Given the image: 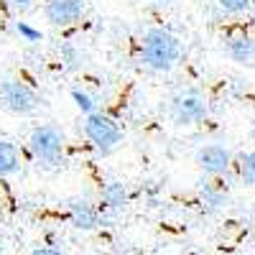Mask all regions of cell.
I'll return each mask as SVG.
<instances>
[{
    "instance_id": "17",
    "label": "cell",
    "mask_w": 255,
    "mask_h": 255,
    "mask_svg": "<svg viewBox=\"0 0 255 255\" xmlns=\"http://www.w3.org/2000/svg\"><path fill=\"white\" fill-rule=\"evenodd\" d=\"M31 255H61V253H59L56 248H36Z\"/></svg>"
},
{
    "instance_id": "8",
    "label": "cell",
    "mask_w": 255,
    "mask_h": 255,
    "mask_svg": "<svg viewBox=\"0 0 255 255\" xmlns=\"http://www.w3.org/2000/svg\"><path fill=\"white\" fill-rule=\"evenodd\" d=\"M69 215H72V225L79 227V230H95L100 225L97 209L90 202H84V199H74L69 204Z\"/></svg>"
},
{
    "instance_id": "19",
    "label": "cell",
    "mask_w": 255,
    "mask_h": 255,
    "mask_svg": "<svg viewBox=\"0 0 255 255\" xmlns=\"http://www.w3.org/2000/svg\"><path fill=\"white\" fill-rule=\"evenodd\" d=\"M0 212H3V209H0Z\"/></svg>"
},
{
    "instance_id": "16",
    "label": "cell",
    "mask_w": 255,
    "mask_h": 255,
    "mask_svg": "<svg viewBox=\"0 0 255 255\" xmlns=\"http://www.w3.org/2000/svg\"><path fill=\"white\" fill-rule=\"evenodd\" d=\"M15 31H18L20 36H23L26 41H31V44H33V41H38V38H41V33H38L36 28H31L28 23H23V20H18V23H15Z\"/></svg>"
},
{
    "instance_id": "15",
    "label": "cell",
    "mask_w": 255,
    "mask_h": 255,
    "mask_svg": "<svg viewBox=\"0 0 255 255\" xmlns=\"http://www.w3.org/2000/svg\"><path fill=\"white\" fill-rule=\"evenodd\" d=\"M250 3H253V0H217V5H220L225 13H230V15H238V13L248 10Z\"/></svg>"
},
{
    "instance_id": "3",
    "label": "cell",
    "mask_w": 255,
    "mask_h": 255,
    "mask_svg": "<svg viewBox=\"0 0 255 255\" xmlns=\"http://www.w3.org/2000/svg\"><path fill=\"white\" fill-rule=\"evenodd\" d=\"M0 100L13 115H33L41 105L38 95L18 79H8L0 84Z\"/></svg>"
},
{
    "instance_id": "10",
    "label": "cell",
    "mask_w": 255,
    "mask_h": 255,
    "mask_svg": "<svg viewBox=\"0 0 255 255\" xmlns=\"http://www.w3.org/2000/svg\"><path fill=\"white\" fill-rule=\"evenodd\" d=\"M20 171L18 148L10 140H0V176H13Z\"/></svg>"
},
{
    "instance_id": "12",
    "label": "cell",
    "mask_w": 255,
    "mask_h": 255,
    "mask_svg": "<svg viewBox=\"0 0 255 255\" xmlns=\"http://www.w3.org/2000/svg\"><path fill=\"white\" fill-rule=\"evenodd\" d=\"M202 204L209 209V212H217V209H222L225 204H227V197L222 194L220 189H215L209 181H202Z\"/></svg>"
},
{
    "instance_id": "9",
    "label": "cell",
    "mask_w": 255,
    "mask_h": 255,
    "mask_svg": "<svg viewBox=\"0 0 255 255\" xmlns=\"http://www.w3.org/2000/svg\"><path fill=\"white\" fill-rule=\"evenodd\" d=\"M227 54H230L232 61H238V64L253 61L255 59V38H250L248 33L227 38Z\"/></svg>"
},
{
    "instance_id": "2",
    "label": "cell",
    "mask_w": 255,
    "mask_h": 255,
    "mask_svg": "<svg viewBox=\"0 0 255 255\" xmlns=\"http://www.w3.org/2000/svg\"><path fill=\"white\" fill-rule=\"evenodd\" d=\"M28 143H31V153L36 156V161H41L44 166H56L64 156V135L54 125H38L31 133Z\"/></svg>"
},
{
    "instance_id": "7",
    "label": "cell",
    "mask_w": 255,
    "mask_h": 255,
    "mask_svg": "<svg viewBox=\"0 0 255 255\" xmlns=\"http://www.w3.org/2000/svg\"><path fill=\"white\" fill-rule=\"evenodd\" d=\"M84 13V0H49L46 3V18L54 26H72Z\"/></svg>"
},
{
    "instance_id": "11",
    "label": "cell",
    "mask_w": 255,
    "mask_h": 255,
    "mask_svg": "<svg viewBox=\"0 0 255 255\" xmlns=\"http://www.w3.org/2000/svg\"><path fill=\"white\" fill-rule=\"evenodd\" d=\"M102 202L108 204V207H113V209L123 207V204L128 202V186H125L123 181L105 184V189H102Z\"/></svg>"
},
{
    "instance_id": "13",
    "label": "cell",
    "mask_w": 255,
    "mask_h": 255,
    "mask_svg": "<svg viewBox=\"0 0 255 255\" xmlns=\"http://www.w3.org/2000/svg\"><path fill=\"white\" fill-rule=\"evenodd\" d=\"M240 179L248 186H255V151L240 156Z\"/></svg>"
},
{
    "instance_id": "1",
    "label": "cell",
    "mask_w": 255,
    "mask_h": 255,
    "mask_svg": "<svg viewBox=\"0 0 255 255\" xmlns=\"http://www.w3.org/2000/svg\"><path fill=\"white\" fill-rule=\"evenodd\" d=\"M181 59V41L166 28H151L143 36V61L153 72H171Z\"/></svg>"
},
{
    "instance_id": "18",
    "label": "cell",
    "mask_w": 255,
    "mask_h": 255,
    "mask_svg": "<svg viewBox=\"0 0 255 255\" xmlns=\"http://www.w3.org/2000/svg\"><path fill=\"white\" fill-rule=\"evenodd\" d=\"M10 3H13V5H18V8H28V5L33 3V0H10Z\"/></svg>"
},
{
    "instance_id": "4",
    "label": "cell",
    "mask_w": 255,
    "mask_h": 255,
    "mask_svg": "<svg viewBox=\"0 0 255 255\" xmlns=\"http://www.w3.org/2000/svg\"><path fill=\"white\" fill-rule=\"evenodd\" d=\"M84 133H87V138L100 148V151H113V148L123 140L120 125L105 113L87 115V120H84Z\"/></svg>"
},
{
    "instance_id": "14",
    "label": "cell",
    "mask_w": 255,
    "mask_h": 255,
    "mask_svg": "<svg viewBox=\"0 0 255 255\" xmlns=\"http://www.w3.org/2000/svg\"><path fill=\"white\" fill-rule=\"evenodd\" d=\"M72 100L77 102V108L82 110V113H87V115H95V97L92 95H87V92H82V90H72Z\"/></svg>"
},
{
    "instance_id": "6",
    "label": "cell",
    "mask_w": 255,
    "mask_h": 255,
    "mask_svg": "<svg viewBox=\"0 0 255 255\" xmlns=\"http://www.w3.org/2000/svg\"><path fill=\"white\" fill-rule=\"evenodd\" d=\"M197 163L204 174L209 176H220V174H227V168L232 163V156L225 145H217V143H212V145H204L197 151Z\"/></svg>"
},
{
    "instance_id": "5",
    "label": "cell",
    "mask_w": 255,
    "mask_h": 255,
    "mask_svg": "<svg viewBox=\"0 0 255 255\" xmlns=\"http://www.w3.org/2000/svg\"><path fill=\"white\" fill-rule=\"evenodd\" d=\"M207 118V100L197 90H184L171 100V120L176 125H197Z\"/></svg>"
}]
</instances>
